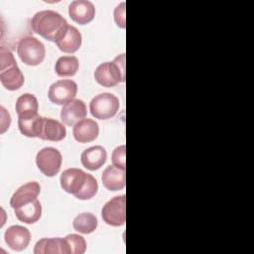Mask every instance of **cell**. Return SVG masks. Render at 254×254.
Returning <instances> with one entry per match:
<instances>
[{"label": "cell", "instance_id": "5", "mask_svg": "<svg viewBox=\"0 0 254 254\" xmlns=\"http://www.w3.org/2000/svg\"><path fill=\"white\" fill-rule=\"evenodd\" d=\"M119 99L109 92L99 93L89 102V111L91 115L99 120H107L114 117L119 110Z\"/></svg>", "mask_w": 254, "mask_h": 254}, {"label": "cell", "instance_id": "18", "mask_svg": "<svg viewBox=\"0 0 254 254\" xmlns=\"http://www.w3.org/2000/svg\"><path fill=\"white\" fill-rule=\"evenodd\" d=\"M82 43L80 32L74 26H68L64 36L56 43L60 51L67 54L75 53L79 50Z\"/></svg>", "mask_w": 254, "mask_h": 254}, {"label": "cell", "instance_id": "14", "mask_svg": "<svg viewBox=\"0 0 254 254\" xmlns=\"http://www.w3.org/2000/svg\"><path fill=\"white\" fill-rule=\"evenodd\" d=\"M107 160V152L104 147L100 145L92 146L85 149L80 155V162L82 166L89 171H96L100 169Z\"/></svg>", "mask_w": 254, "mask_h": 254}, {"label": "cell", "instance_id": "24", "mask_svg": "<svg viewBox=\"0 0 254 254\" xmlns=\"http://www.w3.org/2000/svg\"><path fill=\"white\" fill-rule=\"evenodd\" d=\"M79 67V62L74 56L60 57L55 64L56 73L59 76H72Z\"/></svg>", "mask_w": 254, "mask_h": 254}, {"label": "cell", "instance_id": "17", "mask_svg": "<svg viewBox=\"0 0 254 254\" xmlns=\"http://www.w3.org/2000/svg\"><path fill=\"white\" fill-rule=\"evenodd\" d=\"M65 136H66V129L64 126V124H62L60 121L56 119L44 117L42 131L39 136L40 139L59 142L64 140Z\"/></svg>", "mask_w": 254, "mask_h": 254}, {"label": "cell", "instance_id": "7", "mask_svg": "<svg viewBox=\"0 0 254 254\" xmlns=\"http://www.w3.org/2000/svg\"><path fill=\"white\" fill-rule=\"evenodd\" d=\"M63 157L61 152L54 147H45L36 156L38 169L47 177L56 176L60 172Z\"/></svg>", "mask_w": 254, "mask_h": 254}, {"label": "cell", "instance_id": "26", "mask_svg": "<svg viewBox=\"0 0 254 254\" xmlns=\"http://www.w3.org/2000/svg\"><path fill=\"white\" fill-rule=\"evenodd\" d=\"M125 155H126V146L125 145H120V146L116 147L113 150L112 155H111L112 165L118 169L125 171L126 170Z\"/></svg>", "mask_w": 254, "mask_h": 254}, {"label": "cell", "instance_id": "15", "mask_svg": "<svg viewBox=\"0 0 254 254\" xmlns=\"http://www.w3.org/2000/svg\"><path fill=\"white\" fill-rule=\"evenodd\" d=\"M35 254H70V249L65 238H43L34 248Z\"/></svg>", "mask_w": 254, "mask_h": 254}, {"label": "cell", "instance_id": "4", "mask_svg": "<svg viewBox=\"0 0 254 254\" xmlns=\"http://www.w3.org/2000/svg\"><path fill=\"white\" fill-rule=\"evenodd\" d=\"M17 54L27 65L36 66L42 64L46 56L44 44L33 36H25L17 45Z\"/></svg>", "mask_w": 254, "mask_h": 254}, {"label": "cell", "instance_id": "13", "mask_svg": "<svg viewBox=\"0 0 254 254\" xmlns=\"http://www.w3.org/2000/svg\"><path fill=\"white\" fill-rule=\"evenodd\" d=\"M87 108L81 99H73L63 105L61 110V119L67 126H73L79 120L85 118Z\"/></svg>", "mask_w": 254, "mask_h": 254}, {"label": "cell", "instance_id": "28", "mask_svg": "<svg viewBox=\"0 0 254 254\" xmlns=\"http://www.w3.org/2000/svg\"><path fill=\"white\" fill-rule=\"evenodd\" d=\"M114 20L118 27L125 28V2H121L114 9Z\"/></svg>", "mask_w": 254, "mask_h": 254}, {"label": "cell", "instance_id": "1", "mask_svg": "<svg viewBox=\"0 0 254 254\" xmlns=\"http://www.w3.org/2000/svg\"><path fill=\"white\" fill-rule=\"evenodd\" d=\"M62 189L80 200L92 198L98 190L96 179L77 168L64 170L60 178Z\"/></svg>", "mask_w": 254, "mask_h": 254}, {"label": "cell", "instance_id": "27", "mask_svg": "<svg viewBox=\"0 0 254 254\" xmlns=\"http://www.w3.org/2000/svg\"><path fill=\"white\" fill-rule=\"evenodd\" d=\"M13 65H17L13 53L9 49L5 47H1L0 48V70H3Z\"/></svg>", "mask_w": 254, "mask_h": 254}, {"label": "cell", "instance_id": "22", "mask_svg": "<svg viewBox=\"0 0 254 254\" xmlns=\"http://www.w3.org/2000/svg\"><path fill=\"white\" fill-rule=\"evenodd\" d=\"M44 117L36 115L33 117H18V127L20 132L29 138L40 136L43 126Z\"/></svg>", "mask_w": 254, "mask_h": 254}, {"label": "cell", "instance_id": "12", "mask_svg": "<svg viewBox=\"0 0 254 254\" xmlns=\"http://www.w3.org/2000/svg\"><path fill=\"white\" fill-rule=\"evenodd\" d=\"M99 134L98 123L90 118H83L76 122L72 128V135L75 141L85 144L94 141Z\"/></svg>", "mask_w": 254, "mask_h": 254}, {"label": "cell", "instance_id": "9", "mask_svg": "<svg viewBox=\"0 0 254 254\" xmlns=\"http://www.w3.org/2000/svg\"><path fill=\"white\" fill-rule=\"evenodd\" d=\"M68 15L73 22L85 25L93 20L95 7L88 0H74L68 6Z\"/></svg>", "mask_w": 254, "mask_h": 254}, {"label": "cell", "instance_id": "23", "mask_svg": "<svg viewBox=\"0 0 254 254\" xmlns=\"http://www.w3.org/2000/svg\"><path fill=\"white\" fill-rule=\"evenodd\" d=\"M98 220L96 216L90 212H82L77 214L73 221L72 227L75 231L82 234H90L96 230Z\"/></svg>", "mask_w": 254, "mask_h": 254}, {"label": "cell", "instance_id": "16", "mask_svg": "<svg viewBox=\"0 0 254 254\" xmlns=\"http://www.w3.org/2000/svg\"><path fill=\"white\" fill-rule=\"evenodd\" d=\"M101 181L105 189L111 191L120 190L125 188L126 174L125 171L116 168L113 165H109L105 168L101 175Z\"/></svg>", "mask_w": 254, "mask_h": 254}, {"label": "cell", "instance_id": "2", "mask_svg": "<svg viewBox=\"0 0 254 254\" xmlns=\"http://www.w3.org/2000/svg\"><path fill=\"white\" fill-rule=\"evenodd\" d=\"M30 26L36 34L46 40L57 43L64 36L69 25L59 12L42 10L32 17Z\"/></svg>", "mask_w": 254, "mask_h": 254}, {"label": "cell", "instance_id": "25", "mask_svg": "<svg viewBox=\"0 0 254 254\" xmlns=\"http://www.w3.org/2000/svg\"><path fill=\"white\" fill-rule=\"evenodd\" d=\"M68 243L70 254H83L86 250L85 239L78 234H68L64 237Z\"/></svg>", "mask_w": 254, "mask_h": 254}, {"label": "cell", "instance_id": "3", "mask_svg": "<svg viewBox=\"0 0 254 254\" xmlns=\"http://www.w3.org/2000/svg\"><path fill=\"white\" fill-rule=\"evenodd\" d=\"M96 82L104 87H112L125 81V55H118L113 62L100 64L94 71Z\"/></svg>", "mask_w": 254, "mask_h": 254}, {"label": "cell", "instance_id": "11", "mask_svg": "<svg viewBox=\"0 0 254 254\" xmlns=\"http://www.w3.org/2000/svg\"><path fill=\"white\" fill-rule=\"evenodd\" d=\"M5 243L15 251H23L31 240L30 231L21 225H12L4 233Z\"/></svg>", "mask_w": 254, "mask_h": 254}, {"label": "cell", "instance_id": "8", "mask_svg": "<svg viewBox=\"0 0 254 254\" xmlns=\"http://www.w3.org/2000/svg\"><path fill=\"white\" fill-rule=\"evenodd\" d=\"M77 92V84L71 79H60L52 83L48 90L49 100L57 105H64L73 100Z\"/></svg>", "mask_w": 254, "mask_h": 254}, {"label": "cell", "instance_id": "29", "mask_svg": "<svg viewBox=\"0 0 254 254\" xmlns=\"http://www.w3.org/2000/svg\"><path fill=\"white\" fill-rule=\"evenodd\" d=\"M1 115H2V120H1V133H4L7 128H9L10 123H11V116L10 114L5 110L3 106H1Z\"/></svg>", "mask_w": 254, "mask_h": 254}, {"label": "cell", "instance_id": "20", "mask_svg": "<svg viewBox=\"0 0 254 254\" xmlns=\"http://www.w3.org/2000/svg\"><path fill=\"white\" fill-rule=\"evenodd\" d=\"M0 80L2 85L11 91L17 90L24 84L25 78L19 68L18 64L7 67L3 70H0Z\"/></svg>", "mask_w": 254, "mask_h": 254}, {"label": "cell", "instance_id": "10", "mask_svg": "<svg viewBox=\"0 0 254 254\" xmlns=\"http://www.w3.org/2000/svg\"><path fill=\"white\" fill-rule=\"evenodd\" d=\"M41 192V186L37 182H28L16 190L10 199L13 209L34 201Z\"/></svg>", "mask_w": 254, "mask_h": 254}, {"label": "cell", "instance_id": "19", "mask_svg": "<svg viewBox=\"0 0 254 254\" xmlns=\"http://www.w3.org/2000/svg\"><path fill=\"white\" fill-rule=\"evenodd\" d=\"M14 213L18 220L27 224H33L42 216V204L37 198L32 202L15 208Z\"/></svg>", "mask_w": 254, "mask_h": 254}, {"label": "cell", "instance_id": "6", "mask_svg": "<svg viewBox=\"0 0 254 254\" xmlns=\"http://www.w3.org/2000/svg\"><path fill=\"white\" fill-rule=\"evenodd\" d=\"M125 194L116 195L109 199L101 208V217L103 221L111 226H121L125 223L126 213Z\"/></svg>", "mask_w": 254, "mask_h": 254}, {"label": "cell", "instance_id": "21", "mask_svg": "<svg viewBox=\"0 0 254 254\" xmlns=\"http://www.w3.org/2000/svg\"><path fill=\"white\" fill-rule=\"evenodd\" d=\"M18 117H33L38 115L39 103L37 97L32 93H24L20 95L15 104Z\"/></svg>", "mask_w": 254, "mask_h": 254}]
</instances>
